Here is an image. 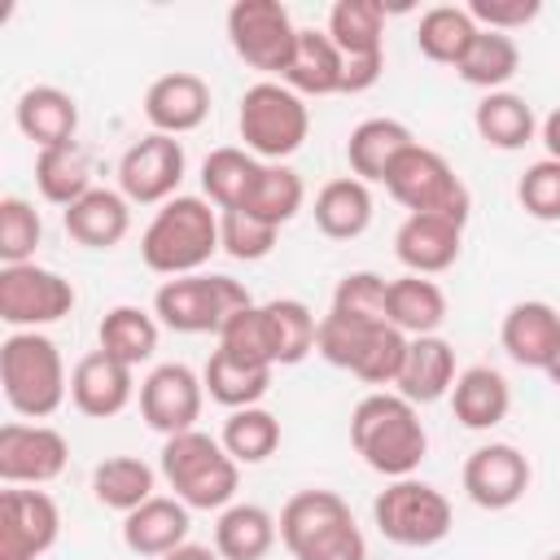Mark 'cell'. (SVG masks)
<instances>
[{"mask_svg": "<svg viewBox=\"0 0 560 560\" xmlns=\"http://www.w3.org/2000/svg\"><path fill=\"white\" fill-rule=\"evenodd\" d=\"M350 442L363 455V464L389 481L411 477L420 459L429 455V433L420 424L416 402H407L398 389L394 394H368L350 411Z\"/></svg>", "mask_w": 560, "mask_h": 560, "instance_id": "cell-1", "label": "cell"}, {"mask_svg": "<svg viewBox=\"0 0 560 560\" xmlns=\"http://www.w3.org/2000/svg\"><path fill=\"white\" fill-rule=\"evenodd\" d=\"M219 210L206 197H171L158 206L140 236V258L158 276H197L210 254H219Z\"/></svg>", "mask_w": 560, "mask_h": 560, "instance_id": "cell-2", "label": "cell"}, {"mask_svg": "<svg viewBox=\"0 0 560 560\" xmlns=\"http://www.w3.org/2000/svg\"><path fill=\"white\" fill-rule=\"evenodd\" d=\"M0 385H4V402L18 416L35 424L48 420L70 394V376L57 341L44 332H9L0 341Z\"/></svg>", "mask_w": 560, "mask_h": 560, "instance_id": "cell-3", "label": "cell"}, {"mask_svg": "<svg viewBox=\"0 0 560 560\" xmlns=\"http://www.w3.org/2000/svg\"><path fill=\"white\" fill-rule=\"evenodd\" d=\"M162 477L179 503H188L197 512H223L236 499L241 464L223 451L219 438L188 429V433H175L162 442Z\"/></svg>", "mask_w": 560, "mask_h": 560, "instance_id": "cell-4", "label": "cell"}, {"mask_svg": "<svg viewBox=\"0 0 560 560\" xmlns=\"http://www.w3.org/2000/svg\"><path fill=\"white\" fill-rule=\"evenodd\" d=\"M236 127H241L245 149L258 162H284L289 153H298L306 144L311 109L280 79H262V83L245 88L241 109H236Z\"/></svg>", "mask_w": 560, "mask_h": 560, "instance_id": "cell-5", "label": "cell"}, {"mask_svg": "<svg viewBox=\"0 0 560 560\" xmlns=\"http://www.w3.org/2000/svg\"><path fill=\"white\" fill-rule=\"evenodd\" d=\"M245 306H254V298H249V289L241 280H232V276H206V271L175 276V280H166L153 293L158 324H166L171 332H188V337H197V332H214L219 337V328L236 311H245Z\"/></svg>", "mask_w": 560, "mask_h": 560, "instance_id": "cell-6", "label": "cell"}, {"mask_svg": "<svg viewBox=\"0 0 560 560\" xmlns=\"http://www.w3.org/2000/svg\"><path fill=\"white\" fill-rule=\"evenodd\" d=\"M385 192L407 210V214H446L468 223L472 197L468 184L455 175V166L429 149V144H411L385 175Z\"/></svg>", "mask_w": 560, "mask_h": 560, "instance_id": "cell-7", "label": "cell"}, {"mask_svg": "<svg viewBox=\"0 0 560 560\" xmlns=\"http://www.w3.org/2000/svg\"><path fill=\"white\" fill-rule=\"evenodd\" d=\"M372 521L394 547H433L451 534L455 512L438 486L420 477H398L372 499Z\"/></svg>", "mask_w": 560, "mask_h": 560, "instance_id": "cell-8", "label": "cell"}, {"mask_svg": "<svg viewBox=\"0 0 560 560\" xmlns=\"http://www.w3.org/2000/svg\"><path fill=\"white\" fill-rule=\"evenodd\" d=\"M328 39L341 52V92H368L385 70V4L381 0H337L328 9Z\"/></svg>", "mask_w": 560, "mask_h": 560, "instance_id": "cell-9", "label": "cell"}, {"mask_svg": "<svg viewBox=\"0 0 560 560\" xmlns=\"http://www.w3.org/2000/svg\"><path fill=\"white\" fill-rule=\"evenodd\" d=\"M74 284L39 262L0 267V319L13 332H39L74 311Z\"/></svg>", "mask_w": 560, "mask_h": 560, "instance_id": "cell-10", "label": "cell"}, {"mask_svg": "<svg viewBox=\"0 0 560 560\" xmlns=\"http://www.w3.org/2000/svg\"><path fill=\"white\" fill-rule=\"evenodd\" d=\"M228 39L245 66L280 79L289 70L298 26L280 0H236L228 9Z\"/></svg>", "mask_w": 560, "mask_h": 560, "instance_id": "cell-11", "label": "cell"}, {"mask_svg": "<svg viewBox=\"0 0 560 560\" xmlns=\"http://www.w3.org/2000/svg\"><path fill=\"white\" fill-rule=\"evenodd\" d=\"M184 166V144L175 136L149 131L118 158V192L136 206H166L171 197H179Z\"/></svg>", "mask_w": 560, "mask_h": 560, "instance_id": "cell-12", "label": "cell"}, {"mask_svg": "<svg viewBox=\"0 0 560 560\" xmlns=\"http://www.w3.org/2000/svg\"><path fill=\"white\" fill-rule=\"evenodd\" d=\"M61 534V508L39 486H9L0 494V560H39Z\"/></svg>", "mask_w": 560, "mask_h": 560, "instance_id": "cell-13", "label": "cell"}, {"mask_svg": "<svg viewBox=\"0 0 560 560\" xmlns=\"http://www.w3.org/2000/svg\"><path fill=\"white\" fill-rule=\"evenodd\" d=\"M70 442L52 424H0V481L4 486H48L66 472Z\"/></svg>", "mask_w": 560, "mask_h": 560, "instance_id": "cell-14", "label": "cell"}, {"mask_svg": "<svg viewBox=\"0 0 560 560\" xmlns=\"http://www.w3.org/2000/svg\"><path fill=\"white\" fill-rule=\"evenodd\" d=\"M201 398H206V385H201V376L188 363H158L140 381V416L162 438L197 429Z\"/></svg>", "mask_w": 560, "mask_h": 560, "instance_id": "cell-15", "label": "cell"}, {"mask_svg": "<svg viewBox=\"0 0 560 560\" xmlns=\"http://www.w3.org/2000/svg\"><path fill=\"white\" fill-rule=\"evenodd\" d=\"M529 477H534L529 472V459L512 442H486V446H477L464 459V472H459L464 494L477 508H486V512H503V508L521 503L525 490H529Z\"/></svg>", "mask_w": 560, "mask_h": 560, "instance_id": "cell-16", "label": "cell"}, {"mask_svg": "<svg viewBox=\"0 0 560 560\" xmlns=\"http://www.w3.org/2000/svg\"><path fill=\"white\" fill-rule=\"evenodd\" d=\"M206 114H210V83L192 70H171V74L153 79L144 92V118L162 136L179 140V136L197 131L206 122Z\"/></svg>", "mask_w": 560, "mask_h": 560, "instance_id": "cell-17", "label": "cell"}, {"mask_svg": "<svg viewBox=\"0 0 560 560\" xmlns=\"http://www.w3.org/2000/svg\"><path fill=\"white\" fill-rule=\"evenodd\" d=\"M464 249V223L446 214H407L394 232V254L411 276H438L455 267Z\"/></svg>", "mask_w": 560, "mask_h": 560, "instance_id": "cell-18", "label": "cell"}, {"mask_svg": "<svg viewBox=\"0 0 560 560\" xmlns=\"http://www.w3.org/2000/svg\"><path fill=\"white\" fill-rule=\"evenodd\" d=\"M131 398H136L131 368L118 363L114 354H105L101 346H96L92 354H83V359L70 368V402H74L83 416L109 420V416H118Z\"/></svg>", "mask_w": 560, "mask_h": 560, "instance_id": "cell-19", "label": "cell"}, {"mask_svg": "<svg viewBox=\"0 0 560 560\" xmlns=\"http://www.w3.org/2000/svg\"><path fill=\"white\" fill-rule=\"evenodd\" d=\"M499 341H503V350H508L512 363L542 372V368L551 363L556 346H560V311H556L551 302H538V298L516 302V306H508V315H503Z\"/></svg>", "mask_w": 560, "mask_h": 560, "instance_id": "cell-20", "label": "cell"}, {"mask_svg": "<svg viewBox=\"0 0 560 560\" xmlns=\"http://www.w3.org/2000/svg\"><path fill=\"white\" fill-rule=\"evenodd\" d=\"M188 503L179 499H166V494H153L149 503H140L136 512L122 516V547L131 556H144V560H162L166 551L184 547L188 542Z\"/></svg>", "mask_w": 560, "mask_h": 560, "instance_id": "cell-21", "label": "cell"}, {"mask_svg": "<svg viewBox=\"0 0 560 560\" xmlns=\"http://www.w3.org/2000/svg\"><path fill=\"white\" fill-rule=\"evenodd\" d=\"M13 122L18 131L35 144V149H57V144H70L74 131H79V105L70 92L61 88H26L13 105Z\"/></svg>", "mask_w": 560, "mask_h": 560, "instance_id": "cell-22", "label": "cell"}, {"mask_svg": "<svg viewBox=\"0 0 560 560\" xmlns=\"http://www.w3.org/2000/svg\"><path fill=\"white\" fill-rule=\"evenodd\" d=\"M416 144L411 127L398 122V118H363L350 140H346V162H350V175L363 179V184H385L389 166Z\"/></svg>", "mask_w": 560, "mask_h": 560, "instance_id": "cell-23", "label": "cell"}, {"mask_svg": "<svg viewBox=\"0 0 560 560\" xmlns=\"http://www.w3.org/2000/svg\"><path fill=\"white\" fill-rule=\"evenodd\" d=\"M61 223L83 249H114L131 232V201L114 188H92L70 210H61Z\"/></svg>", "mask_w": 560, "mask_h": 560, "instance_id": "cell-24", "label": "cell"}, {"mask_svg": "<svg viewBox=\"0 0 560 560\" xmlns=\"http://www.w3.org/2000/svg\"><path fill=\"white\" fill-rule=\"evenodd\" d=\"M455 350L446 337H411L407 341V359H402V372H398V394L416 407L424 402H438L451 394L455 385Z\"/></svg>", "mask_w": 560, "mask_h": 560, "instance_id": "cell-25", "label": "cell"}, {"mask_svg": "<svg viewBox=\"0 0 560 560\" xmlns=\"http://www.w3.org/2000/svg\"><path fill=\"white\" fill-rule=\"evenodd\" d=\"M341 79H346V66H341V52L328 39V31L298 26V44H293V57H289V70L280 74V83L293 88L298 96H332V92H341Z\"/></svg>", "mask_w": 560, "mask_h": 560, "instance_id": "cell-26", "label": "cell"}, {"mask_svg": "<svg viewBox=\"0 0 560 560\" xmlns=\"http://www.w3.org/2000/svg\"><path fill=\"white\" fill-rule=\"evenodd\" d=\"M451 411H455V420H459L464 429H472V433L503 424L508 411H512V389H508L503 372H494V368H486V363L464 368V372L455 376V385H451Z\"/></svg>", "mask_w": 560, "mask_h": 560, "instance_id": "cell-27", "label": "cell"}, {"mask_svg": "<svg viewBox=\"0 0 560 560\" xmlns=\"http://www.w3.org/2000/svg\"><path fill=\"white\" fill-rule=\"evenodd\" d=\"M315 228L328 241H354L372 223V192L354 175H337L315 192Z\"/></svg>", "mask_w": 560, "mask_h": 560, "instance_id": "cell-28", "label": "cell"}, {"mask_svg": "<svg viewBox=\"0 0 560 560\" xmlns=\"http://www.w3.org/2000/svg\"><path fill=\"white\" fill-rule=\"evenodd\" d=\"M276 538H280V525L258 503H232V508L219 512L214 551L223 560H267V551L276 547Z\"/></svg>", "mask_w": 560, "mask_h": 560, "instance_id": "cell-29", "label": "cell"}, {"mask_svg": "<svg viewBox=\"0 0 560 560\" xmlns=\"http://www.w3.org/2000/svg\"><path fill=\"white\" fill-rule=\"evenodd\" d=\"M472 127H477V136L490 149L516 153V149H525L534 140L538 118H534V109H529L525 96H516V92H486L477 101V109H472Z\"/></svg>", "mask_w": 560, "mask_h": 560, "instance_id": "cell-30", "label": "cell"}, {"mask_svg": "<svg viewBox=\"0 0 560 560\" xmlns=\"http://www.w3.org/2000/svg\"><path fill=\"white\" fill-rule=\"evenodd\" d=\"M35 188L44 201L70 210L79 197L92 192V162H88V149L79 140L70 144H57V149H39L35 153Z\"/></svg>", "mask_w": 560, "mask_h": 560, "instance_id": "cell-31", "label": "cell"}, {"mask_svg": "<svg viewBox=\"0 0 560 560\" xmlns=\"http://www.w3.org/2000/svg\"><path fill=\"white\" fill-rule=\"evenodd\" d=\"M446 319V293L429 276H398L389 280V324L407 337H433Z\"/></svg>", "mask_w": 560, "mask_h": 560, "instance_id": "cell-32", "label": "cell"}, {"mask_svg": "<svg viewBox=\"0 0 560 560\" xmlns=\"http://www.w3.org/2000/svg\"><path fill=\"white\" fill-rule=\"evenodd\" d=\"M258 171H262V162L249 149H236V144L210 149L206 162H201V192L214 210H241Z\"/></svg>", "mask_w": 560, "mask_h": 560, "instance_id": "cell-33", "label": "cell"}, {"mask_svg": "<svg viewBox=\"0 0 560 560\" xmlns=\"http://www.w3.org/2000/svg\"><path fill=\"white\" fill-rule=\"evenodd\" d=\"M341 521H350V503L337 494V490H298L284 508H280V542L289 547V556L298 551V547H306L315 534H324V529H332V525H341Z\"/></svg>", "mask_w": 560, "mask_h": 560, "instance_id": "cell-34", "label": "cell"}, {"mask_svg": "<svg viewBox=\"0 0 560 560\" xmlns=\"http://www.w3.org/2000/svg\"><path fill=\"white\" fill-rule=\"evenodd\" d=\"M262 319H267V341H271L276 368H293V363H302L315 350L319 319L311 315L306 302H298V298H271V302H262Z\"/></svg>", "mask_w": 560, "mask_h": 560, "instance_id": "cell-35", "label": "cell"}, {"mask_svg": "<svg viewBox=\"0 0 560 560\" xmlns=\"http://www.w3.org/2000/svg\"><path fill=\"white\" fill-rule=\"evenodd\" d=\"M271 372H276V368L241 363V359H232L228 350H214L210 363H206V372H201V385H206V394H210L219 407L241 411V407H258V402L267 398Z\"/></svg>", "mask_w": 560, "mask_h": 560, "instance_id": "cell-36", "label": "cell"}, {"mask_svg": "<svg viewBox=\"0 0 560 560\" xmlns=\"http://www.w3.org/2000/svg\"><path fill=\"white\" fill-rule=\"evenodd\" d=\"M153 481H158V472L144 459H136V455H109V459H101L92 468V494H96V503L101 508H114L122 516L153 499Z\"/></svg>", "mask_w": 560, "mask_h": 560, "instance_id": "cell-37", "label": "cell"}, {"mask_svg": "<svg viewBox=\"0 0 560 560\" xmlns=\"http://www.w3.org/2000/svg\"><path fill=\"white\" fill-rule=\"evenodd\" d=\"M96 341L105 354H114L127 368H140L144 359H153L158 350V315L140 311V306H114L101 315Z\"/></svg>", "mask_w": 560, "mask_h": 560, "instance_id": "cell-38", "label": "cell"}, {"mask_svg": "<svg viewBox=\"0 0 560 560\" xmlns=\"http://www.w3.org/2000/svg\"><path fill=\"white\" fill-rule=\"evenodd\" d=\"M472 39H477V22L468 18L464 4H433L416 26L420 52L438 66H459L464 52L472 48Z\"/></svg>", "mask_w": 560, "mask_h": 560, "instance_id": "cell-39", "label": "cell"}, {"mask_svg": "<svg viewBox=\"0 0 560 560\" xmlns=\"http://www.w3.org/2000/svg\"><path fill=\"white\" fill-rule=\"evenodd\" d=\"M302 201H306L302 175L293 166H284V162H262V171H258V179H254V188H249L241 210L262 219V223H271V228H284L302 210Z\"/></svg>", "mask_w": 560, "mask_h": 560, "instance_id": "cell-40", "label": "cell"}, {"mask_svg": "<svg viewBox=\"0 0 560 560\" xmlns=\"http://www.w3.org/2000/svg\"><path fill=\"white\" fill-rule=\"evenodd\" d=\"M455 70H459V79L468 88L503 92V83L521 70V48H516L512 35H499V31H481L477 26V39H472V48L464 52V61Z\"/></svg>", "mask_w": 560, "mask_h": 560, "instance_id": "cell-41", "label": "cell"}, {"mask_svg": "<svg viewBox=\"0 0 560 560\" xmlns=\"http://www.w3.org/2000/svg\"><path fill=\"white\" fill-rule=\"evenodd\" d=\"M219 442L236 464H262L280 446V420L267 407H241L223 420Z\"/></svg>", "mask_w": 560, "mask_h": 560, "instance_id": "cell-42", "label": "cell"}, {"mask_svg": "<svg viewBox=\"0 0 560 560\" xmlns=\"http://www.w3.org/2000/svg\"><path fill=\"white\" fill-rule=\"evenodd\" d=\"M39 236H44L39 210H35L26 197H4V201H0V262H4V267L35 262Z\"/></svg>", "mask_w": 560, "mask_h": 560, "instance_id": "cell-43", "label": "cell"}, {"mask_svg": "<svg viewBox=\"0 0 560 560\" xmlns=\"http://www.w3.org/2000/svg\"><path fill=\"white\" fill-rule=\"evenodd\" d=\"M376 328H381V324H372V319H354V315H341V311L328 306V315L319 319L315 350H319V359H328L332 368L354 372V363H359V354H363V346H368V337H372Z\"/></svg>", "mask_w": 560, "mask_h": 560, "instance_id": "cell-44", "label": "cell"}, {"mask_svg": "<svg viewBox=\"0 0 560 560\" xmlns=\"http://www.w3.org/2000/svg\"><path fill=\"white\" fill-rule=\"evenodd\" d=\"M332 311L354 315V319H372V324H389V280L376 271L341 276L332 289Z\"/></svg>", "mask_w": 560, "mask_h": 560, "instance_id": "cell-45", "label": "cell"}, {"mask_svg": "<svg viewBox=\"0 0 560 560\" xmlns=\"http://www.w3.org/2000/svg\"><path fill=\"white\" fill-rule=\"evenodd\" d=\"M276 236H280V228H271V223H262V219H254L245 210H219V245L236 262L267 258L276 249Z\"/></svg>", "mask_w": 560, "mask_h": 560, "instance_id": "cell-46", "label": "cell"}, {"mask_svg": "<svg viewBox=\"0 0 560 560\" xmlns=\"http://www.w3.org/2000/svg\"><path fill=\"white\" fill-rule=\"evenodd\" d=\"M407 341H411L407 332H398L394 324H381L368 337V346H363V354H359L350 376H359L363 385H398V372H402V359H407Z\"/></svg>", "mask_w": 560, "mask_h": 560, "instance_id": "cell-47", "label": "cell"}, {"mask_svg": "<svg viewBox=\"0 0 560 560\" xmlns=\"http://www.w3.org/2000/svg\"><path fill=\"white\" fill-rule=\"evenodd\" d=\"M219 350H228L232 359L241 363H258V368H276L271 359V341H267V319H262V306H245L236 311L223 328H219Z\"/></svg>", "mask_w": 560, "mask_h": 560, "instance_id": "cell-48", "label": "cell"}, {"mask_svg": "<svg viewBox=\"0 0 560 560\" xmlns=\"http://www.w3.org/2000/svg\"><path fill=\"white\" fill-rule=\"evenodd\" d=\"M516 201L529 219L560 223V162L538 158L534 166H525V175L516 179Z\"/></svg>", "mask_w": 560, "mask_h": 560, "instance_id": "cell-49", "label": "cell"}, {"mask_svg": "<svg viewBox=\"0 0 560 560\" xmlns=\"http://www.w3.org/2000/svg\"><path fill=\"white\" fill-rule=\"evenodd\" d=\"M293 560H368V542H363V534H359V525L350 516V521L315 534L306 547H298Z\"/></svg>", "mask_w": 560, "mask_h": 560, "instance_id": "cell-50", "label": "cell"}, {"mask_svg": "<svg viewBox=\"0 0 560 560\" xmlns=\"http://www.w3.org/2000/svg\"><path fill=\"white\" fill-rule=\"evenodd\" d=\"M464 9H468V18H472L481 31H499V35H508V31H516V26H529V22L542 13L538 0H468Z\"/></svg>", "mask_w": 560, "mask_h": 560, "instance_id": "cell-51", "label": "cell"}, {"mask_svg": "<svg viewBox=\"0 0 560 560\" xmlns=\"http://www.w3.org/2000/svg\"><path fill=\"white\" fill-rule=\"evenodd\" d=\"M538 136H542V149H547V158H556V162H560V105H556V109L542 118Z\"/></svg>", "mask_w": 560, "mask_h": 560, "instance_id": "cell-52", "label": "cell"}, {"mask_svg": "<svg viewBox=\"0 0 560 560\" xmlns=\"http://www.w3.org/2000/svg\"><path fill=\"white\" fill-rule=\"evenodd\" d=\"M162 560H223L214 547H201V542H184V547H175V551H166Z\"/></svg>", "mask_w": 560, "mask_h": 560, "instance_id": "cell-53", "label": "cell"}, {"mask_svg": "<svg viewBox=\"0 0 560 560\" xmlns=\"http://www.w3.org/2000/svg\"><path fill=\"white\" fill-rule=\"evenodd\" d=\"M542 372H547V381H551V385L560 389V346H556V354H551V363H547Z\"/></svg>", "mask_w": 560, "mask_h": 560, "instance_id": "cell-54", "label": "cell"}, {"mask_svg": "<svg viewBox=\"0 0 560 560\" xmlns=\"http://www.w3.org/2000/svg\"><path fill=\"white\" fill-rule=\"evenodd\" d=\"M547 560H560V551H551V556H547Z\"/></svg>", "mask_w": 560, "mask_h": 560, "instance_id": "cell-55", "label": "cell"}]
</instances>
